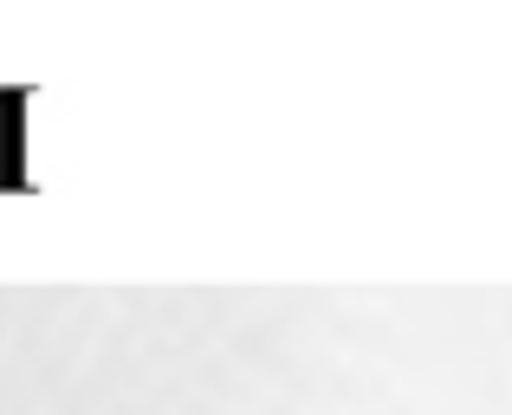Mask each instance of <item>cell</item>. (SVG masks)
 <instances>
[]
</instances>
